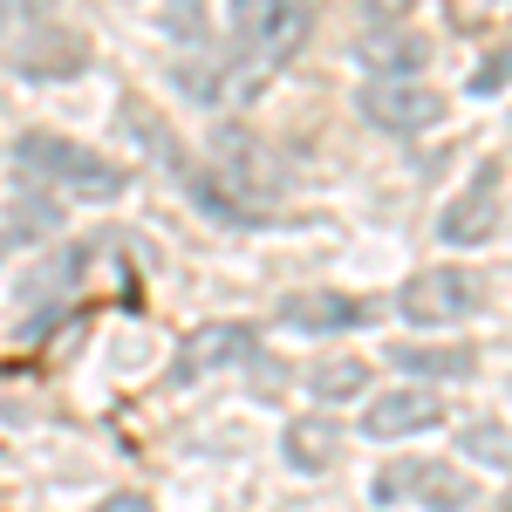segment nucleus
<instances>
[{"instance_id": "obj_1", "label": "nucleus", "mask_w": 512, "mask_h": 512, "mask_svg": "<svg viewBox=\"0 0 512 512\" xmlns=\"http://www.w3.org/2000/svg\"><path fill=\"white\" fill-rule=\"evenodd\" d=\"M21 171H28L35 185H48V192L62 185V192H76V198H117L123 185H130L103 151H89L76 137H48V130H28V137H21Z\"/></svg>"}, {"instance_id": "obj_2", "label": "nucleus", "mask_w": 512, "mask_h": 512, "mask_svg": "<svg viewBox=\"0 0 512 512\" xmlns=\"http://www.w3.org/2000/svg\"><path fill=\"white\" fill-rule=\"evenodd\" d=\"M212 171L246 205H280V192H287V158L246 123H219L212 130Z\"/></svg>"}, {"instance_id": "obj_3", "label": "nucleus", "mask_w": 512, "mask_h": 512, "mask_svg": "<svg viewBox=\"0 0 512 512\" xmlns=\"http://www.w3.org/2000/svg\"><path fill=\"white\" fill-rule=\"evenodd\" d=\"M226 14H233L239 55H253L260 69H280L315 35V7L308 0H226Z\"/></svg>"}, {"instance_id": "obj_4", "label": "nucleus", "mask_w": 512, "mask_h": 512, "mask_svg": "<svg viewBox=\"0 0 512 512\" xmlns=\"http://www.w3.org/2000/svg\"><path fill=\"white\" fill-rule=\"evenodd\" d=\"M478 308H485V280L472 267H424L396 294V315L417 328H451V321H472Z\"/></svg>"}, {"instance_id": "obj_5", "label": "nucleus", "mask_w": 512, "mask_h": 512, "mask_svg": "<svg viewBox=\"0 0 512 512\" xmlns=\"http://www.w3.org/2000/svg\"><path fill=\"white\" fill-rule=\"evenodd\" d=\"M355 110H362V123H376L383 137H424L444 117V96L417 76H369L355 89Z\"/></svg>"}, {"instance_id": "obj_6", "label": "nucleus", "mask_w": 512, "mask_h": 512, "mask_svg": "<svg viewBox=\"0 0 512 512\" xmlns=\"http://www.w3.org/2000/svg\"><path fill=\"white\" fill-rule=\"evenodd\" d=\"M369 499H376V506L417 499L424 512H465L472 506V478L458 472V465H417V458H403V465L369 478Z\"/></svg>"}, {"instance_id": "obj_7", "label": "nucleus", "mask_w": 512, "mask_h": 512, "mask_svg": "<svg viewBox=\"0 0 512 512\" xmlns=\"http://www.w3.org/2000/svg\"><path fill=\"white\" fill-rule=\"evenodd\" d=\"M492 226H499V164H478L472 178L444 198V212H437V239H444V246H485Z\"/></svg>"}, {"instance_id": "obj_8", "label": "nucleus", "mask_w": 512, "mask_h": 512, "mask_svg": "<svg viewBox=\"0 0 512 512\" xmlns=\"http://www.w3.org/2000/svg\"><path fill=\"white\" fill-rule=\"evenodd\" d=\"M280 321H287V328H301V335H349V328L383 321V301H362V294L315 287V294H287V301H280Z\"/></svg>"}, {"instance_id": "obj_9", "label": "nucleus", "mask_w": 512, "mask_h": 512, "mask_svg": "<svg viewBox=\"0 0 512 512\" xmlns=\"http://www.w3.org/2000/svg\"><path fill=\"white\" fill-rule=\"evenodd\" d=\"M444 424V396L437 390H383L369 410H362V437L376 444H396V437H417V431H437Z\"/></svg>"}, {"instance_id": "obj_10", "label": "nucleus", "mask_w": 512, "mask_h": 512, "mask_svg": "<svg viewBox=\"0 0 512 512\" xmlns=\"http://www.w3.org/2000/svg\"><path fill=\"white\" fill-rule=\"evenodd\" d=\"M260 82H267V69L253 62V55H239V62H185L178 69V89L192 96V103H246V96H260Z\"/></svg>"}, {"instance_id": "obj_11", "label": "nucleus", "mask_w": 512, "mask_h": 512, "mask_svg": "<svg viewBox=\"0 0 512 512\" xmlns=\"http://www.w3.org/2000/svg\"><path fill=\"white\" fill-rule=\"evenodd\" d=\"M253 342H260V335H253L246 321H219V328H198L192 342L178 349V362H171V376H178V383H198L205 369H226V362H246V355H253Z\"/></svg>"}, {"instance_id": "obj_12", "label": "nucleus", "mask_w": 512, "mask_h": 512, "mask_svg": "<svg viewBox=\"0 0 512 512\" xmlns=\"http://www.w3.org/2000/svg\"><path fill=\"white\" fill-rule=\"evenodd\" d=\"M280 451H287V465H294V472H328V465H335V451H342V424H335L328 410L294 417L287 437H280Z\"/></svg>"}, {"instance_id": "obj_13", "label": "nucleus", "mask_w": 512, "mask_h": 512, "mask_svg": "<svg viewBox=\"0 0 512 512\" xmlns=\"http://www.w3.org/2000/svg\"><path fill=\"white\" fill-rule=\"evenodd\" d=\"M362 62L376 76H424V41L417 35H362Z\"/></svg>"}, {"instance_id": "obj_14", "label": "nucleus", "mask_w": 512, "mask_h": 512, "mask_svg": "<svg viewBox=\"0 0 512 512\" xmlns=\"http://www.w3.org/2000/svg\"><path fill=\"white\" fill-rule=\"evenodd\" d=\"M308 390L321 403H355V396H369V362H355V355H335V362H315V376H308Z\"/></svg>"}, {"instance_id": "obj_15", "label": "nucleus", "mask_w": 512, "mask_h": 512, "mask_svg": "<svg viewBox=\"0 0 512 512\" xmlns=\"http://www.w3.org/2000/svg\"><path fill=\"white\" fill-rule=\"evenodd\" d=\"M410 376H431V383H465L478 369V355L472 349H390Z\"/></svg>"}, {"instance_id": "obj_16", "label": "nucleus", "mask_w": 512, "mask_h": 512, "mask_svg": "<svg viewBox=\"0 0 512 512\" xmlns=\"http://www.w3.org/2000/svg\"><path fill=\"white\" fill-rule=\"evenodd\" d=\"M465 451L485 458V465H512V431L506 424H478V431H465Z\"/></svg>"}, {"instance_id": "obj_17", "label": "nucleus", "mask_w": 512, "mask_h": 512, "mask_svg": "<svg viewBox=\"0 0 512 512\" xmlns=\"http://www.w3.org/2000/svg\"><path fill=\"white\" fill-rule=\"evenodd\" d=\"M164 28L178 41H198L205 35V0H164Z\"/></svg>"}, {"instance_id": "obj_18", "label": "nucleus", "mask_w": 512, "mask_h": 512, "mask_svg": "<svg viewBox=\"0 0 512 512\" xmlns=\"http://www.w3.org/2000/svg\"><path fill=\"white\" fill-rule=\"evenodd\" d=\"M96 512H158L151 499H137V492H117V499H103Z\"/></svg>"}, {"instance_id": "obj_19", "label": "nucleus", "mask_w": 512, "mask_h": 512, "mask_svg": "<svg viewBox=\"0 0 512 512\" xmlns=\"http://www.w3.org/2000/svg\"><path fill=\"white\" fill-rule=\"evenodd\" d=\"M492 512H512V485H506V492H499V506H492Z\"/></svg>"}, {"instance_id": "obj_20", "label": "nucleus", "mask_w": 512, "mask_h": 512, "mask_svg": "<svg viewBox=\"0 0 512 512\" xmlns=\"http://www.w3.org/2000/svg\"><path fill=\"white\" fill-rule=\"evenodd\" d=\"M7 21H14V0H0V28H7Z\"/></svg>"}, {"instance_id": "obj_21", "label": "nucleus", "mask_w": 512, "mask_h": 512, "mask_svg": "<svg viewBox=\"0 0 512 512\" xmlns=\"http://www.w3.org/2000/svg\"><path fill=\"white\" fill-rule=\"evenodd\" d=\"M0 246H7V239H0Z\"/></svg>"}]
</instances>
